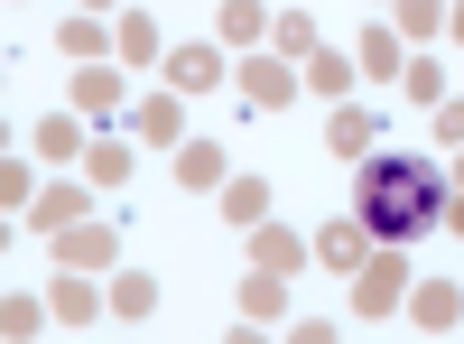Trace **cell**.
<instances>
[{
	"label": "cell",
	"mask_w": 464,
	"mask_h": 344,
	"mask_svg": "<svg viewBox=\"0 0 464 344\" xmlns=\"http://www.w3.org/2000/svg\"><path fill=\"white\" fill-rule=\"evenodd\" d=\"M353 214H362L372 242H409V233H428V223L446 214V177H437L428 159H362Z\"/></svg>",
	"instance_id": "obj_1"
},
{
	"label": "cell",
	"mask_w": 464,
	"mask_h": 344,
	"mask_svg": "<svg viewBox=\"0 0 464 344\" xmlns=\"http://www.w3.org/2000/svg\"><path fill=\"white\" fill-rule=\"evenodd\" d=\"M409 298V270H400V251L391 260H362V317H391Z\"/></svg>",
	"instance_id": "obj_2"
},
{
	"label": "cell",
	"mask_w": 464,
	"mask_h": 344,
	"mask_svg": "<svg viewBox=\"0 0 464 344\" xmlns=\"http://www.w3.org/2000/svg\"><path fill=\"white\" fill-rule=\"evenodd\" d=\"M242 93H251L260 112H279V103H297V74H288L279 56H251V65H242Z\"/></svg>",
	"instance_id": "obj_3"
},
{
	"label": "cell",
	"mask_w": 464,
	"mask_h": 344,
	"mask_svg": "<svg viewBox=\"0 0 464 344\" xmlns=\"http://www.w3.org/2000/svg\"><path fill=\"white\" fill-rule=\"evenodd\" d=\"M168 84H177V93H214V84H223V56H214V47H177V56H168Z\"/></svg>",
	"instance_id": "obj_4"
},
{
	"label": "cell",
	"mask_w": 464,
	"mask_h": 344,
	"mask_svg": "<svg viewBox=\"0 0 464 344\" xmlns=\"http://www.w3.org/2000/svg\"><path fill=\"white\" fill-rule=\"evenodd\" d=\"M65 270H102V260H111V233H102V223H65Z\"/></svg>",
	"instance_id": "obj_5"
},
{
	"label": "cell",
	"mask_w": 464,
	"mask_h": 344,
	"mask_svg": "<svg viewBox=\"0 0 464 344\" xmlns=\"http://www.w3.org/2000/svg\"><path fill=\"white\" fill-rule=\"evenodd\" d=\"M418 298V326H428V335H446L455 317H464V289H446V280H428V289H409Z\"/></svg>",
	"instance_id": "obj_6"
},
{
	"label": "cell",
	"mask_w": 464,
	"mask_h": 344,
	"mask_svg": "<svg viewBox=\"0 0 464 344\" xmlns=\"http://www.w3.org/2000/svg\"><path fill=\"white\" fill-rule=\"evenodd\" d=\"M316 260H334V270H362V214H353V223H334V233L316 242Z\"/></svg>",
	"instance_id": "obj_7"
},
{
	"label": "cell",
	"mask_w": 464,
	"mask_h": 344,
	"mask_svg": "<svg viewBox=\"0 0 464 344\" xmlns=\"http://www.w3.org/2000/svg\"><path fill=\"white\" fill-rule=\"evenodd\" d=\"M74 103H84V112H121V74H74Z\"/></svg>",
	"instance_id": "obj_8"
},
{
	"label": "cell",
	"mask_w": 464,
	"mask_h": 344,
	"mask_svg": "<svg viewBox=\"0 0 464 344\" xmlns=\"http://www.w3.org/2000/svg\"><path fill=\"white\" fill-rule=\"evenodd\" d=\"M260 28H269V10H260V0H223V37H232V47H251Z\"/></svg>",
	"instance_id": "obj_9"
},
{
	"label": "cell",
	"mask_w": 464,
	"mask_h": 344,
	"mask_svg": "<svg viewBox=\"0 0 464 344\" xmlns=\"http://www.w3.org/2000/svg\"><path fill=\"white\" fill-rule=\"evenodd\" d=\"M223 214H232V223H260V214H269V186L232 177V186H223Z\"/></svg>",
	"instance_id": "obj_10"
},
{
	"label": "cell",
	"mask_w": 464,
	"mask_h": 344,
	"mask_svg": "<svg viewBox=\"0 0 464 344\" xmlns=\"http://www.w3.org/2000/svg\"><path fill=\"white\" fill-rule=\"evenodd\" d=\"M111 308H121V317H149V308H159V289H149L140 270H121V280H111Z\"/></svg>",
	"instance_id": "obj_11"
},
{
	"label": "cell",
	"mask_w": 464,
	"mask_h": 344,
	"mask_svg": "<svg viewBox=\"0 0 464 344\" xmlns=\"http://www.w3.org/2000/svg\"><path fill=\"white\" fill-rule=\"evenodd\" d=\"M140 140H159V149L177 140V93H159V103H140Z\"/></svg>",
	"instance_id": "obj_12"
},
{
	"label": "cell",
	"mask_w": 464,
	"mask_h": 344,
	"mask_svg": "<svg viewBox=\"0 0 464 344\" xmlns=\"http://www.w3.org/2000/svg\"><path fill=\"white\" fill-rule=\"evenodd\" d=\"M74 214H84V196H74V186H56V196H37V223H47V233H65Z\"/></svg>",
	"instance_id": "obj_13"
},
{
	"label": "cell",
	"mask_w": 464,
	"mask_h": 344,
	"mask_svg": "<svg viewBox=\"0 0 464 344\" xmlns=\"http://www.w3.org/2000/svg\"><path fill=\"white\" fill-rule=\"evenodd\" d=\"M177 177H186V186H223V159H214V149H186Z\"/></svg>",
	"instance_id": "obj_14"
},
{
	"label": "cell",
	"mask_w": 464,
	"mask_h": 344,
	"mask_svg": "<svg viewBox=\"0 0 464 344\" xmlns=\"http://www.w3.org/2000/svg\"><path fill=\"white\" fill-rule=\"evenodd\" d=\"M56 317H65V326H84V317H93V289H84V280H65V289H56Z\"/></svg>",
	"instance_id": "obj_15"
},
{
	"label": "cell",
	"mask_w": 464,
	"mask_h": 344,
	"mask_svg": "<svg viewBox=\"0 0 464 344\" xmlns=\"http://www.w3.org/2000/svg\"><path fill=\"white\" fill-rule=\"evenodd\" d=\"M362 65H372V74H400V47H391V28H372V37H362Z\"/></svg>",
	"instance_id": "obj_16"
},
{
	"label": "cell",
	"mask_w": 464,
	"mask_h": 344,
	"mask_svg": "<svg viewBox=\"0 0 464 344\" xmlns=\"http://www.w3.org/2000/svg\"><path fill=\"white\" fill-rule=\"evenodd\" d=\"M334 149H372V112H334Z\"/></svg>",
	"instance_id": "obj_17"
},
{
	"label": "cell",
	"mask_w": 464,
	"mask_h": 344,
	"mask_svg": "<svg viewBox=\"0 0 464 344\" xmlns=\"http://www.w3.org/2000/svg\"><path fill=\"white\" fill-rule=\"evenodd\" d=\"M400 28H409V37H428V28H446V10H437V0H400Z\"/></svg>",
	"instance_id": "obj_18"
},
{
	"label": "cell",
	"mask_w": 464,
	"mask_h": 344,
	"mask_svg": "<svg viewBox=\"0 0 464 344\" xmlns=\"http://www.w3.org/2000/svg\"><path fill=\"white\" fill-rule=\"evenodd\" d=\"M306 74H316V93H343V84H353V65L325 56V47H316V65H306Z\"/></svg>",
	"instance_id": "obj_19"
},
{
	"label": "cell",
	"mask_w": 464,
	"mask_h": 344,
	"mask_svg": "<svg viewBox=\"0 0 464 344\" xmlns=\"http://www.w3.org/2000/svg\"><path fill=\"white\" fill-rule=\"evenodd\" d=\"M409 103H446V74L437 65H409Z\"/></svg>",
	"instance_id": "obj_20"
},
{
	"label": "cell",
	"mask_w": 464,
	"mask_h": 344,
	"mask_svg": "<svg viewBox=\"0 0 464 344\" xmlns=\"http://www.w3.org/2000/svg\"><path fill=\"white\" fill-rule=\"evenodd\" d=\"M242 317H279V280H251L242 289Z\"/></svg>",
	"instance_id": "obj_21"
},
{
	"label": "cell",
	"mask_w": 464,
	"mask_h": 344,
	"mask_svg": "<svg viewBox=\"0 0 464 344\" xmlns=\"http://www.w3.org/2000/svg\"><path fill=\"white\" fill-rule=\"evenodd\" d=\"M455 233H464V168H455Z\"/></svg>",
	"instance_id": "obj_22"
},
{
	"label": "cell",
	"mask_w": 464,
	"mask_h": 344,
	"mask_svg": "<svg viewBox=\"0 0 464 344\" xmlns=\"http://www.w3.org/2000/svg\"><path fill=\"white\" fill-rule=\"evenodd\" d=\"M446 28H455V37H464V10H446Z\"/></svg>",
	"instance_id": "obj_23"
},
{
	"label": "cell",
	"mask_w": 464,
	"mask_h": 344,
	"mask_svg": "<svg viewBox=\"0 0 464 344\" xmlns=\"http://www.w3.org/2000/svg\"><path fill=\"white\" fill-rule=\"evenodd\" d=\"M93 10H102V0H93Z\"/></svg>",
	"instance_id": "obj_24"
}]
</instances>
